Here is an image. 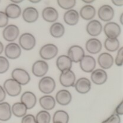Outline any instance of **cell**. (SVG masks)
<instances>
[{"mask_svg":"<svg viewBox=\"0 0 123 123\" xmlns=\"http://www.w3.org/2000/svg\"><path fill=\"white\" fill-rule=\"evenodd\" d=\"M2 87L6 93L12 97L19 95L22 90L21 85L19 84L17 82L12 78L7 79L5 80Z\"/></svg>","mask_w":123,"mask_h":123,"instance_id":"6da1fadb","label":"cell"},{"mask_svg":"<svg viewBox=\"0 0 123 123\" xmlns=\"http://www.w3.org/2000/svg\"><path fill=\"white\" fill-rule=\"evenodd\" d=\"M38 89L40 91L46 95L50 94L56 88V82L50 76H44L39 80Z\"/></svg>","mask_w":123,"mask_h":123,"instance_id":"7a4b0ae2","label":"cell"},{"mask_svg":"<svg viewBox=\"0 0 123 123\" xmlns=\"http://www.w3.org/2000/svg\"><path fill=\"white\" fill-rule=\"evenodd\" d=\"M19 46L25 50H31L36 44L35 37L30 33H24L21 34L18 40Z\"/></svg>","mask_w":123,"mask_h":123,"instance_id":"3957f363","label":"cell"},{"mask_svg":"<svg viewBox=\"0 0 123 123\" xmlns=\"http://www.w3.org/2000/svg\"><path fill=\"white\" fill-rule=\"evenodd\" d=\"M58 47L55 44L49 43L43 46L39 51L40 56L44 60H51L58 54Z\"/></svg>","mask_w":123,"mask_h":123,"instance_id":"277c9868","label":"cell"},{"mask_svg":"<svg viewBox=\"0 0 123 123\" xmlns=\"http://www.w3.org/2000/svg\"><path fill=\"white\" fill-rule=\"evenodd\" d=\"M12 79L21 85H26L30 81V76L27 70L22 68H15L11 73Z\"/></svg>","mask_w":123,"mask_h":123,"instance_id":"5b68a950","label":"cell"},{"mask_svg":"<svg viewBox=\"0 0 123 123\" xmlns=\"http://www.w3.org/2000/svg\"><path fill=\"white\" fill-rule=\"evenodd\" d=\"M59 82L63 86L66 88L74 86L76 82L75 73L71 69L61 72L59 76Z\"/></svg>","mask_w":123,"mask_h":123,"instance_id":"8992f818","label":"cell"},{"mask_svg":"<svg viewBox=\"0 0 123 123\" xmlns=\"http://www.w3.org/2000/svg\"><path fill=\"white\" fill-rule=\"evenodd\" d=\"M20 34L19 28L14 24L7 25L2 31V36L7 42L12 43L18 37Z\"/></svg>","mask_w":123,"mask_h":123,"instance_id":"52a82bcc","label":"cell"},{"mask_svg":"<svg viewBox=\"0 0 123 123\" xmlns=\"http://www.w3.org/2000/svg\"><path fill=\"white\" fill-rule=\"evenodd\" d=\"M49 65L43 60H38L32 65L31 71L36 77H44L48 72Z\"/></svg>","mask_w":123,"mask_h":123,"instance_id":"ba28073f","label":"cell"},{"mask_svg":"<svg viewBox=\"0 0 123 123\" xmlns=\"http://www.w3.org/2000/svg\"><path fill=\"white\" fill-rule=\"evenodd\" d=\"M104 32L107 38L118 37L121 33L120 25L115 22H108L103 28Z\"/></svg>","mask_w":123,"mask_h":123,"instance_id":"9c48e42d","label":"cell"},{"mask_svg":"<svg viewBox=\"0 0 123 123\" xmlns=\"http://www.w3.org/2000/svg\"><path fill=\"white\" fill-rule=\"evenodd\" d=\"M4 53L6 57L10 59H17L21 55V48L19 44L15 43H10L4 49Z\"/></svg>","mask_w":123,"mask_h":123,"instance_id":"30bf717a","label":"cell"},{"mask_svg":"<svg viewBox=\"0 0 123 123\" xmlns=\"http://www.w3.org/2000/svg\"><path fill=\"white\" fill-rule=\"evenodd\" d=\"M85 55V51L81 46L74 45L69 47L67 56L71 59L72 62L79 63Z\"/></svg>","mask_w":123,"mask_h":123,"instance_id":"8fae6325","label":"cell"},{"mask_svg":"<svg viewBox=\"0 0 123 123\" xmlns=\"http://www.w3.org/2000/svg\"><path fill=\"white\" fill-rule=\"evenodd\" d=\"M114 10L109 5H103L98 11V15L99 19L105 22H110L114 17Z\"/></svg>","mask_w":123,"mask_h":123,"instance_id":"7c38bea8","label":"cell"},{"mask_svg":"<svg viewBox=\"0 0 123 123\" xmlns=\"http://www.w3.org/2000/svg\"><path fill=\"white\" fill-rule=\"evenodd\" d=\"M80 69L86 73L92 72L96 67V61L93 56L85 55L81 61L79 62Z\"/></svg>","mask_w":123,"mask_h":123,"instance_id":"4fadbf2b","label":"cell"},{"mask_svg":"<svg viewBox=\"0 0 123 123\" xmlns=\"http://www.w3.org/2000/svg\"><path fill=\"white\" fill-rule=\"evenodd\" d=\"M74 87L78 93L85 94L90 91L91 89V82L89 79L82 77L75 82Z\"/></svg>","mask_w":123,"mask_h":123,"instance_id":"5bb4252c","label":"cell"},{"mask_svg":"<svg viewBox=\"0 0 123 123\" xmlns=\"http://www.w3.org/2000/svg\"><path fill=\"white\" fill-rule=\"evenodd\" d=\"M91 79L94 84L101 85L107 82L108 75L105 70L102 69H97L93 70L91 72Z\"/></svg>","mask_w":123,"mask_h":123,"instance_id":"9a60e30c","label":"cell"},{"mask_svg":"<svg viewBox=\"0 0 123 123\" xmlns=\"http://www.w3.org/2000/svg\"><path fill=\"white\" fill-rule=\"evenodd\" d=\"M102 25L97 20H92L87 24L86 30L89 35L92 37L98 36L102 32Z\"/></svg>","mask_w":123,"mask_h":123,"instance_id":"2e32d148","label":"cell"},{"mask_svg":"<svg viewBox=\"0 0 123 123\" xmlns=\"http://www.w3.org/2000/svg\"><path fill=\"white\" fill-rule=\"evenodd\" d=\"M55 99L58 104L66 106L71 102L72 97L71 93L68 90L61 89L56 93Z\"/></svg>","mask_w":123,"mask_h":123,"instance_id":"e0dca14e","label":"cell"},{"mask_svg":"<svg viewBox=\"0 0 123 123\" xmlns=\"http://www.w3.org/2000/svg\"><path fill=\"white\" fill-rule=\"evenodd\" d=\"M98 63L102 69L105 70L111 68L113 66L114 60L112 55L107 52H104L98 56Z\"/></svg>","mask_w":123,"mask_h":123,"instance_id":"ac0fdd59","label":"cell"},{"mask_svg":"<svg viewBox=\"0 0 123 123\" xmlns=\"http://www.w3.org/2000/svg\"><path fill=\"white\" fill-rule=\"evenodd\" d=\"M23 19L28 23H33L37 21L39 17L38 10L36 8L29 7L25 8L23 11Z\"/></svg>","mask_w":123,"mask_h":123,"instance_id":"d6986e66","label":"cell"},{"mask_svg":"<svg viewBox=\"0 0 123 123\" xmlns=\"http://www.w3.org/2000/svg\"><path fill=\"white\" fill-rule=\"evenodd\" d=\"M20 101L26 106L27 110L33 108L37 103V97L33 92L25 91L21 95Z\"/></svg>","mask_w":123,"mask_h":123,"instance_id":"ffe728a7","label":"cell"},{"mask_svg":"<svg viewBox=\"0 0 123 123\" xmlns=\"http://www.w3.org/2000/svg\"><path fill=\"white\" fill-rule=\"evenodd\" d=\"M102 43L98 38H89L86 42V50L87 52L92 55H95V54L99 53L102 50Z\"/></svg>","mask_w":123,"mask_h":123,"instance_id":"44dd1931","label":"cell"},{"mask_svg":"<svg viewBox=\"0 0 123 123\" xmlns=\"http://www.w3.org/2000/svg\"><path fill=\"white\" fill-rule=\"evenodd\" d=\"M42 16L44 21L48 23H55L59 17L58 11L52 7L44 8L42 12Z\"/></svg>","mask_w":123,"mask_h":123,"instance_id":"7402d4cb","label":"cell"},{"mask_svg":"<svg viewBox=\"0 0 123 123\" xmlns=\"http://www.w3.org/2000/svg\"><path fill=\"white\" fill-rule=\"evenodd\" d=\"M72 61L70 58L65 55H62L59 56L56 61V65L60 71L70 70L72 66Z\"/></svg>","mask_w":123,"mask_h":123,"instance_id":"603a6c76","label":"cell"},{"mask_svg":"<svg viewBox=\"0 0 123 123\" xmlns=\"http://www.w3.org/2000/svg\"><path fill=\"white\" fill-rule=\"evenodd\" d=\"M79 14L75 10H68L65 12L63 15V20L65 23L70 26L76 25L79 20Z\"/></svg>","mask_w":123,"mask_h":123,"instance_id":"cb8c5ba5","label":"cell"},{"mask_svg":"<svg viewBox=\"0 0 123 123\" xmlns=\"http://www.w3.org/2000/svg\"><path fill=\"white\" fill-rule=\"evenodd\" d=\"M56 101L55 98L50 95H46L39 99L40 105L45 111H50L56 106Z\"/></svg>","mask_w":123,"mask_h":123,"instance_id":"d4e9b609","label":"cell"},{"mask_svg":"<svg viewBox=\"0 0 123 123\" xmlns=\"http://www.w3.org/2000/svg\"><path fill=\"white\" fill-rule=\"evenodd\" d=\"M79 16L85 20H92L96 15V10L92 5H85L79 11Z\"/></svg>","mask_w":123,"mask_h":123,"instance_id":"484cf974","label":"cell"},{"mask_svg":"<svg viewBox=\"0 0 123 123\" xmlns=\"http://www.w3.org/2000/svg\"><path fill=\"white\" fill-rule=\"evenodd\" d=\"M4 12L8 18L17 19L21 14V9L18 5L10 3L6 8Z\"/></svg>","mask_w":123,"mask_h":123,"instance_id":"4316f807","label":"cell"},{"mask_svg":"<svg viewBox=\"0 0 123 123\" xmlns=\"http://www.w3.org/2000/svg\"><path fill=\"white\" fill-rule=\"evenodd\" d=\"M12 115L11 107L7 102H0V121H7Z\"/></svg>","mask_w":123,"mask_h":123,"instance_id":"83f0119b","label":"cell"},{"mask_svg":"<svg viewBox=\"0 0 123 123\" xmlns=\"http://www.w3.org/2000/svg\"><path fill=\"white\" fill-rule=\"evenodd\" d=\"M65 33V28L61 23L55 22L51 25L50 27V35L54 38H61Z\"/></svg>","mask_w":123,"mask_h":123,"instance_id":"f1b7e54d","label":"cell"},{"mask_svg":"<svg viewBox=\"0 0 123 123\" xmlns=\"http://www.w3.org/2000/svg\"><path fill=\"white\" fill-rule=\"evenodd\" d=\"M27 110L26 106L21 102H15L11 107V112L12 114L18 118H21L25 116Z\"/></svg>","mask_w":123,"mask_h":123,"instance_id":"f546056e","label":"cell"},{"mask_svg":"<svg viewBox=\"0 0 123 123\" xmlns=\"http://www.w3.org/2000/svg\"><path fill=\"white\" fill-rule=\"evenodd\" d=\"M104 47L110 52H115L120 49V41L117 38H107L104 42Z\"/></svg>","mask_w":123,"mask_h":123,"instance_id":"4dcf8cb0","label":"cell"},{"mask_svg":"<svg viewBox=\"0 0 123 123\" xmlns=\"http://www.w3.org/2000/svg\"><path fill=\"white\" fill-rule=\"evenodd\" d=\"M68 113L64 110H57L53 116V123H68Z\"/></svg>","mask_w":123,"mask_h":123,"instance_id":"1f68e13d","label":"cell"},{"mask_svg":"<svg viewBox=\"0 0 123 123\" xmlns=\"http://www.w3.org/2000/svg\"><path fill=\"white\" fill-rule=\"evenodd\" d=\"M35 118L37 123H50L51 115L47 111L42 110L37 114Z\"/></svg>","mask_w":123,"mask_h":123,"instance_id":"d6a6232c","label":"cell"},{"mask_svg":"<svg viewBox=\"0 0 123 123\" xmlns=\"http://www.w3.org/2000/svg\"><path fill=\"white\" fill-rule=\"evenodd\" d=\"M57 2L60 7L67 10L72 9L76 4V0H57Z\"/></svg>","mask_w":123,"mask_h":123,"instance_id":"836d02e7","label":"cell"},{"mask_svg":"<svg viewBox=\"0 0 123 123\" xmlns=\"http://www.w3.org/2000/svg\"><path fill=\"white\" fill-rule=\"evenodd\" d=\"M10 68V62L6 57L0 56V74L7 72Z\"/></svg>","mask_w":123,"mask_h":123,"instance_id":"e575fe53","label":"cell"},{"mask_svg":"<svg viewBox=\"0 0 123 123\" xmlns=\"http://www.w3.org/2000/svg\"><path fill=\"white\" fill-rule=\"evenodd\" d=\"M121 123V118L120 115L114 113L110 115L106 120H104L102 123Z\"/></svg>","mask_w":123,"mask_h":123,"instance_id":"d590c367","label":"cell"},{"mask_svg":"<svg viewBox=\"0 0 123 123\" xmlns=\"http://www.w3.org/2000/svg\"><path fill=\"white\" fill-rule=\"evenodd\" d=\"M123 47H120L118 50L116 57L115 59V63L117 66H122L123 65Z\"/></svg>","mask_w":123,"mask_h":123,"instance_id":"8d00e7d4","label":"cell"},{"mask_svg":"<svg viewBox=\"0 0 123 123\" xmlns=\"http://www.w3.org/2000/svg\"><path fill=\"white\" fill-rule=\"evenodd\" d=\"M8 17L4 11H0V28H4L8 24Z\"/></svg>","mask_w":123,"mask_h":123,"instance_id":"74e56055","label":"cell"},{"mask_svg":"<svg viewBox=\"0 0 123 123\" xmlns=\"http://www.w3.org/2000/svg\"><path fill=\"white\" fill-rule=\"evenodd\" d=\"M21 123H37L35 117L32 114H26L23 117Z\"/></svg>","mask_w":123,"mask_h":123,"instance_id":"f35d334b","label":"cell"},{"mask_svg":"<svg viewBox=\"0 0 123 123\" xmlns=\"http://www.w3.org/2000/svg\"><path fill=\"white\" fill-rule=\"evenodd\" d=\"M115 114L118 115H122L123 114V101H121L116 107L115 110Z\"/></svg>","mask_w":123,"mask_h":123,"instance_id":"ab89813d","label":"cell"},{"mask_svg":"<svg viewBox=\"0 0 123 123\" xmlns=\"http://www.w3.org/2000/svg\"><path fill=\"white\" fill-rule=\"evenodd\" d=\"M6 92L4 89L3 87L0 85V102H4L6 98Z\"/></svg>","mask_w":123,"mask_h":123,"instance_id":"60d3db41","label":"cell"},{"mask_svg":"<svg viewBox=\"0 0 123 123\" xmlns=\"http://www.w3.org/2000/svg\"><path fill=\"white\" fill-rule=\"evenodd\" d=\"M111 2L117 7H121L123 6V0H112Z\"/></svg>","mask_w":123,"mask_h":123,"instance_id":"b9f144b4","label":"cell"},{"mask_svg":"<svg viewBox=\"0 0 123 123\" xmlns=\"http://www.w3.org/2000/svg\"><path fill=\"white\" fill-rule=\"evenodd\" d=\"M11 3L15 4H18L21 3V2H23V0H11Z\"/></svg>","mask_w":123,"mask_h":123,"instance_id":"7bdbcfd3","label":"cell"},{"mask_svg":"<svg viewBox=\"0 0 123 123\" xmlns=\"http://www.w3.org/2000/svg\"><path fill=\"white\" fill-rule=\"evenodd\" d=\"M4 50V47L3 43L0 41V55L2 54V52H3Z\"/></svg>","mask_w":123,"mask_h":123,"instance_id":"ee69618b","label":"cell"},{"mask_svg":"<svg viewBox=\"0 0 123 123\" xmlns=\"http://www.w3.org/2000/svg\"><path fill=\"white\" fill-rule=\"evenodd\" d=\"M82 2L86 4L87 5H90L91 4L93 3V2H94V1H93V0H89V1H84V0H83Z\"/></svg>","mask_w":123,"mask_h":123,"instance_id":"f6af8a7d","label":"cell"},{"mask_svg":"<svg viewBox=\"0 0 123 123\" xmlns=\"http://www.w3.org/2000/svg\"><path fill=\"white\" fill-rule=\"evenodd\" d=\"M29 1H30V2H31V3H33V4H37V3H38V2H40V0H29Z\"/></svg>","mask_w":123,"mask_h":123,"instance_id":"bcb514c9","label":"cell"},{"mask_svg":"<svg viewBox=\"0 0 123 123\" xmlns=\"http://www.w3.org/2000/svg\"><path fill=\"white\" fill-rule=\"evenodd\" d=\"M123 14L121 13V16H120V23H121V24H123Z\"/></svg>","mask_w":123,"mask_h":123,"instance_id":"7dc6e473","label":"cell"},{"mask_svg":"<svg viewBox=\"0 0 123 123\" xmlns=\"http://www.w3.org/2000/svg\"><path fill=\"white\" fill-rule=\"evenodd\" d=\"M0 2H1V1H0Z\"/></svg>","mask_w":123,"mask_h":123,"instance_id":"c3c4849f","label":"cell"}]
</instances>
